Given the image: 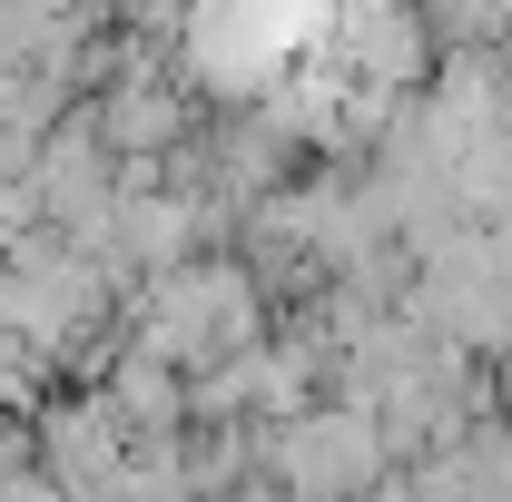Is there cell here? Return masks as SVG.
<instances>
[{
	"label": "cell",
	"mask_w": 512,
	"mask_h": 502,
	"mask_svg": "<svg viewBox=\"0 0 512 502\" xmlns=\"http://www.w3.org/2000/svg\"><path fill=\"white\" fill-rule=\"evenodd\" d=\"M128 217H138V227H128V256H158V266L188 256V207H178V197H138Z\"/></svg>",
	"instance_id": "obj_3"
},
{
	"label": "cell",
	"mask_w": 512,
	"mask_h": 502,
	"mask_svg": "<svg viewBox=\"0 0 512 502\" xmlns=\"http://www.w3.org/2000/svg\"><path fill=\"white\" fill-rule=\"evenodd\" d=\"M99 138H119V148H168V138H178V89H158V79L99 89Z\"/></svg>",
	"instance_id": "obj_2"
},
{
	"label": "cell",
	"mask_w": 512,
	"mask_h": 502,
	"mask_svg": "<svg viewBox=\"0 0 512 502\" xmlns=\"http://www.w3.org/2000/svg\"><path fill=\"white\" fill-rule=\"evenodd\" d=\"M119 404H69V414H50V473H60L69 493L89 502V493H109V483H119Z\"/></svg>",
	"instance_id": "obj_1"
}]
</instances>
